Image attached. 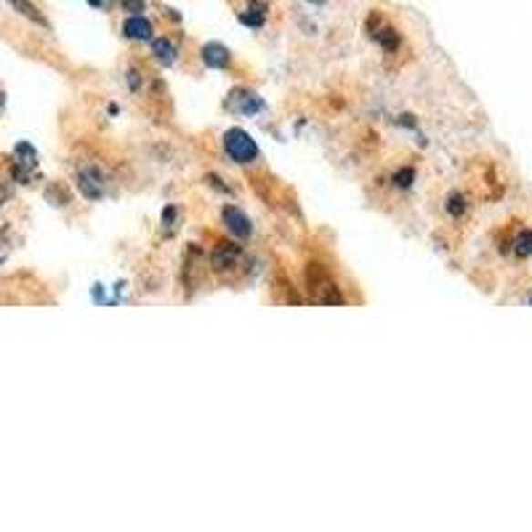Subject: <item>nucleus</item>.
Listing matches in <instances>:
<instances>
[{
    "instance_id": "nucleus-1",
    "label": "nucleus",
    "mask_w": 532,
    "mask_h": 532,
    "mask_svg": "<svg viewBox=\"0 0 532 532\" xmlns=\"http://www.w3.org/2000/svg\"><path fill=\"white\" fill-rule=\"evenodd\" d=\"M224 150H226V155L232 157L237 165H251L253 160L258 157L256 141H253L245 130H240V128H229L224 133Z\"/></svg>"
},
{
    "instance_id": "nucleus-2",
    "label": "nucleus",
    "mask_w": 532,
    "mask_h": 532,
    "mask_svg": "<svg viewBox=\"0 0 532 532\" xmlns=\"http://www.w3.org/2000/svg\"><path fill=\"white\" fill-rule=\"evenodd\" d=\"M78 189L83 192V197L89 200H99L104 194V176L99 168H83L78 173Z\"/></svg>"
},
{
    "instance_id": "nucleus-3",
    "label": "nucleus",
    "mask_w": 532,
    "mask_h": 532,
    "mask_svg": "<svg viewBox=\"0 0 532 532\" xmlns=\"http://www.w3.org/2000/svg\"><path fill=\"white\" fill-rule=\"evenodd\" d=\"M237 258H240V245H235V243H219L214 248V253H211V266L216 272H224V269H232L237 264Z\"/></svg>"
},
{
    "instance_id": "nucleus-4",
    "label": "nucleus",
    "mask_w": 532,
    "mask_h": 532,
    "mask_svg": "<svg viewBox=\"0 0 532 532\" xmlns=\"http://www.w3.org/2000/svg\"><path fill=\"white\" fill-rule=\"evenodd\" d=\"M221 219H224V224H226V229L235 235V237H251L253 226H251V219L243 214V211H237V208H224V214H221Z\"/></svg>"
},
{
    "instance_id": "nucleus-5",
    "label": "nucleus",
    "mask_w": 532,
    "mask_h": 532,
    "mask_svg": "<svg viewBox=\"0 0 532 532\" xmlns=\"http://www.w3.org/2000/svg\"><path fill=\"white\" fill-rule=\"evenodd\" d=\"M264 104H261V99L251 91H235V94L229 96V110H235V112H240V115H253V112H258Z\"/></svg>"
},
{
    "instance_id": "nucleus-6",
    "label": "nucleus",
    "mask_w": 532,
    "mask_h": 532,
    "mask_svg": "<svg viewBox=\"0 0 532 532\" xmlns=\"http://www.w3.org/2000/svg\"><path fill=\"white\" fill-rule=\"evenodd\" d=\"M11 5H14V11H19L22 16H27L30 22H35L37 27H43V30H48L51 25H48V19L40 14V8L35 5V3H30V0H8Z\"/></svg>"
},
{
    "instance_id": "nucleus-7",
    "label": "nucleus",
    "mask_w": 532,
    "mask_h": 532,
    "mask_svg": "<svg viewBox=\"0 0 532 532\" xmlns=\"http://www.w3.org/2000/svg\"><path fill=\"white\" fill-rule=\"evenodd\" d=\"M123 30L130 40H152V25L141 16H130L123 25Z\"/></svg>"
},
{
    "instance_id": "nucleus-8",
    "label": "nucleus",
    "mask_w": 532,
    "mask_h": 532,
    "mask_svg": "<svg viewBox=\"0 0 532 532\" xmlns=\"http://www.w3.org/2000/svg\"><path fill=\"white\" fill-rule=\"evenodd\" d=\"M203 62L208 64V67H226L229 64V51L219 46V43H208V46H203Z\"/></svg>"
},
{
    "instance_id": "nucleus-9",
    "label": "nucleus",
    "mask_w": 532,
    "mask_h": 532,
    "mask_svg": "<svg viewBox=\"0 0 532 532\" xmlns=\"http://www.w3.org/2000/svg\"><path fill=\"white\" fill-rule=\"evenodd\" d=\"M155 59L157 62H162V64H171L173 59H176V48L171 46V40H157L155 43Z\"/></svg>"
},
{
    "instance_id": "nucleus-10",
    "label": "nucleus",
    "mask_w": 532,
    "mask_h": 532,
    "mask_svg": "<svg viewBox=\"0 0 532 532\" xmlns=\"http://www.w3.org/2000/svg\"><path fill=\"white\" fill-rule=\"evenodd\" d=\"M373 37H376L386 51H397V46H400V37H397V32L391 30V27H383L381 32H373Z\"/></svg>"
},
{
    "instance_id": "nucleus-11",
    "label": "nucleus",
    "mask_w": 532,
    "mask_h": 532,
    "mask_svg": "<svg viewBox=\"0 0 532 532\" xmlns=\"http://www.w3.org/2000/svg\"><path fill=\"white\" fill-rule=\"evenodd\" d=\"M514 251L519 256H532V232H522L514 243Z\"/></svg>"
},
{
    "instance_id": "nucleus-12",
    "label": "nucleus",
    "mask_w": 532,
    "mask_h": 532,
    "mask_svg": "<svg viewBox=\"0 0 532 532\" xmlns=\"http://www.w3.org/2000/svg\"><path fill=\"white\" fill-rule=\"evenodd\" d=\"M447 211H450L453 216H461V214L466 211V200H464L461 194H453L450 203H447Z\"/></svg>"
},
{
    "instance_id": "nucleus-13",
    "label": "nucleus",
    "mask_w": 532,
    "mask_h": 532,
    "mask_svg": "<svg viewBox=\"0 0 532 532\" xmlns=\"http://www.w3.org/2000/svg\"><path fill=\"white\" fill-rule=\"evenodd\" d=\"M412 176H415V173H412V168H405V171H400V173L394 176V182H397L400 187H410Z\"/></svg>"
},
{
    "instance_id": "nucleus-14",
    "label": "nucleus",
    "mask_w": 532,
    "mask_h": 532,
    "mask_svg": "<svg viewBox=\"0 0 532 532\" xmlns=\"http://www.w3.org/2000/svg\"><path fill=\"white\" fill-rule=\"evenodd\" d=\"M126 8L130 14H139V11H144V3L141 0H126Z\"/></svg>"
},
{
    "instance_id": "nucleus-15",
    "label": "nucleus",
    "mask_w": 532,
    "mask_h": 532,
    "mask_svg": "<svg viewBox=\"0 0 532 532\" xmlns=\"http://www.w3.org/2000/svg\"><path fill=\"white\" fill-rule=\"evenodd\" d=\"M89 3H91V5H96V8H99V5H101L104 0H89Z\"/></svg>"
},
{
    "instance_id": "nucleus-16",
    "label": "nucleus",
    "mask_w": 532,
    "mask_h": 532,
    "mask_svg": "<svg viewBox=\"0 0 532 532\" xmlns=\"http://www.w3.org/2000/svg\"><path fill=\"white\" fill-rule=\"evenodd\" d=\"M309 3H317V5H319V3H325V0H309Z\"/></svg>"
},
{
    "instance_id": "nucleus-17",
    "label": "nucleus",
    "mask_w": 532,
    "mask_h": 532,
    "mask_svg": "<svg viewBox=\"0 0 532 532\" xmlns=\"http://www.w3.org/2000/svg\"><path fill=\"white\" fill-rule=\"evenodd\" d=\"M0 104H3V94H0Z\"/></svg>"
}]
</instances>
